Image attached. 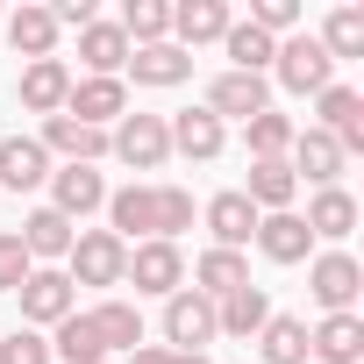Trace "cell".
Wrapping results in <instances>:
<instances>
[{
    "mask_svg": "<svg viewBox=\"0 0 364 364\" xmlns=\"http://www.w3.org/2000/svg\"><path fill=\"white\" fill-rule=\"evenodd\" d=\"M43 178H50V150L36 136H8V143H0V186L29 193V186H43Z\"/></svg>",
    "mask_w": 364,
    "mask_h": 364,
    "instance_id": "cell-23",
    "label": "cell"
},
{
    "mask_svg": "<svg viewBox=\"0 0 364 364\" xmlns=\"http://www.w3.org/2000/svg\"><path fill=\"white\" fill-rule=\"evenodd\" d=\"M272 65H279V86H286V93H321V86H336V58H328L314 36H286Z\"/></svg>",
    "mask_w": 364,
    "mask_h": 364,
    "instance_id": "cell-4",
    "label": "cell"
},
{
    "mask_svg": "<svg viewBox=\"0 0 364 364\" xmlns=\"http://www.w3.org/2000/svg\"><path fill=\"white\" fill-rule=\"evenodd\" d=\"M50 357H65V364H100L107 343H100V328H93L86 314H65V321L50 328Z\"/></svg>",
    "mask_w": 364,
    "mask_h": 364,
    "instance_id": "cell-30",
    "label": "cell"
},
{
    "mask_svg": "<svg viewBox=\"0 0 364 364\" xmlns=\"http://www.w3.org/2000/svg\"><path fill=\"white\" fill-rule=\"evenodd\" d=\"M122 72H136V86H178V79H193V50H178V43H143V50H129Z\"/></svg>",
    "mask_w": 364,
    "mask_h": 364,
    "instance_id": "cell-22",
    "label": "cell"
},
{
    "mask_svg": "<svg viewBox=\"0 0 364 364\" xmlns=\"http://www.w3.org/2000/svg\"><path fill=\"white\" fill-rule=\"evenodd\" d=\"M243 286H250L243 250H208V257L193 264V293H200V300H229V293H243Z\"/></svg>",
    "mask_w": 364,
    "mask_h": 364,
    "instance_id": "cell-25",
    "label": "cell"
},
{
    "mask_svg": "<svg viewBox=\"0 0 364 364\" xmlns=\"http://www.w3.org/2000/svg\"><path fill=\"white\" fill-rule=\"evenodd\" d=\"M65 114H72V122H86V129H107V122H122V114H129V86H122V79H72Z\"/></svg>",
    "mask_w": 364,
    "mask_h": 364,
    "instance_id": "cell-10",
    "label": "cell"
},
{
    "mask_svg": "<svg viewBox=\"0 0 364 364\" xmlns=\"http://www.w3.org/2000/svg\"><path fill=\"white\" fill-rule=\"evenodd\" d=\"M129 364H178V350H129Z\"/></svg>",
    "mask_w": 364,
    "mask_h": 364,
    "instance_id": "cell-42",
    "label": "cell"
},
{
    "mask_svg": "<svg viewBox=\"0 0 364 364\" xmlns=\"http://www.w3.org/2000/svg\"><path fill=\"white\" fill-rule=\"evenodd\" d=\"M307 357H321V364H357V357H364V321H357V307H350V314H321V328H307Z\"/></svg>",
    "mask_w": 364,
    "mask_h": 364,
    "instance_id": "cell-17",
    "label": "cell"
},
{
    "mask_svg": "<svg viewBox=\"0 0 364 364\" xmlns=\"http://www.w3.org/2000/svg\"><path fill=\"white\" fill-rule=\"evenodd\" d=\"M79 65H86V79H122V65H129V36L114 29V22H86L79 29Z\"/></svg>",
    "mask_w": 364,
    "mask_h": 364,
    "instance_id": "cell-15",
    "label": "cell"
},
{
    "mask_svg": "<svg viewBox=\"0 0 364 364\" xmlns=\"http://www.w3.org/2000/svg\"><path fill=\"white\" fill-rule=\"evenodd\" d=\"M15 236H22L29 264H36V257H72V236H79V222H65L58 208H36V215L15 229Z\"/></svg>",
    "mask_w": 364,
    "mask_h": 364,
    "instance_id": "cell-24",
    "label": "cell"
},
{
    "mask_svg": "<svg viewBox=\"0 0 364 364\" xmlns=\"http://www.w3.org/2000/svg\"><path fill=\"white\" fill-rule=\"evenodd\" d=\"M208 236H215V250H243V243L257 236V208L243 200V186L208 200Z\"/></svg>",
    "mask_w": 364,
    "mask_h": 364,
    "instance_id": "cell-20",
    "label": "cell"
},
{
    "mask_svg": "<svg viewBox=\"0 0 364 364\" xmlns=\"http://www.w3.org/2000/svg\"><path fill=\"white\" fill-rule=\"evenodd\" d=\"M222 50H229V72H257V79H264V65L279 58V43H272L264 29H250V22H229Z\"/></svg>",
    "mask_w": 364,
    "mask_h": 364,
    "instance_id": "cell-32",
    "label": "cell"
},
{
    "mask_svg": "<svg viewBox=\"0 0 364 364\" xmlns=\"http://www.w3.org/2000/svg\"><path fill=\"white\" fill-rule=\"evenodd\" d=\"M229 8H222V0H178V8H171V36H178V50H193V43H222L229 36Z\"/></svg>",
    "mask_w": 364,
    "mask_h": 364,
    "instance_id": "cell-18",
    "label": "cell"
},
{
    "mask_svg": "<svg viewBox=\"0 0 364 364\" xmlns=\"http://www.w3.org/2000/svg\"><path fill=\"white\" fill-rule=\"evenodd\" d=\"M122 279L136 286V293H178L186 286V257H178V243H136L129 250V264H122Z\"/></svg>",
    "mask_w": 364,
    "mask_h": 364,
    "instance_id": "cell-6",
    "label": "cell"
},
{
    "mask_svg": "<svg viewBox=\"0 0 364 364\" xmlns=\"http://www.w3.org/2000/svg\"><path fill=\"white\" fill-rule=\"evenodd\" d=\"M300 222H307V236H328V243H343V236L357 229V200H350L343 186H321V193L307 200V215H300Z\"/></svg>",
    "mask_w": 364,
    "mask_h": 364,
    "instance_id": "cell-26",
    "label": "cell"
},
{
    "mask_svg": "<svg viewBox=\"0 0 364 364\" xmlns=\"http://www.w3.org/2000/svg\"><path fill=\"white\" fill-rule=\"evenodd\" d=\"M264 321H272V300H264V286H243V293L215 300V328H222V336H257Z\"/></svg>",
    "mask_w": 364,
    "mask_h": 364,
    "instance_id": "cell-29",
    "label": "cell"
},
{
    "mask_svg": "<svg viewBox=\"0 0 364 364\" xmlns=\"http://www.w3.org/2000/svg\"><path fill=\"white\" fill-rule=\"evenodd\" d=\"M86 321L100 328V343H107V350H136V343H143V314H136L129 300H100Z\"/></svg>",
    "mask_w": 364,
    "mask_h": 364,
    "instance_id": "cell-34",
    "label": "cell"
},
{
    "mask_svg": "<svg viewBox=\"0 0 364 364\" xmlns=\"http://www.w3.org/2000/svg\"><path fill=\"white\" fill-rule=\"evenodd\" d=\"M0 364H50V336H36V328L0 336Z\"/></svg>",
    "mask_w": 364,
    "mask_h": 364,
    "instance_id": "cell-38",
    "label": "cell"
},
{
    "mask_svg": "<svg viewBox=\"0 0 364 364\" xmlns=\"http://www.w3.org/2000/svg\"><path fill=\"white\" fill-rule=\"evenodd\" d=\"M8 43H15V58H50L58 50V15L50 8H22V15H8Z\"/></svg>",
    "mask_w": 364,
    "mask_h": 364,
    "instance_id": "cell-28",
    "label": "cell"
},
{
    "mask_svg": "<svg viewBox=\"0 0 364 364\" xmlns=\"http://www.w3.org/2000/svg\"><path fill=\"white\" fill-rule=\"evenodd\" d=\"M286 150H293V122L272 114V107L250 114V164H257V157H286Z\"/></svg>",
    "mask_w": 364,
    "mask_h": 364,
    "instance_id": "cell-37",
    "label": "cell"
},
{
    "mask_svg": "<svg viewBox=\"0 0 364 364\" xmlns=\"http://www.w3.org/2000/svg\"><path fill=\"white\" fill-rule=\"evenodd\" d=\"M314 43H321L336 65H343V58H364V8H336V15H328V29H321Z\"/></svg>",
    "mask_w": 364,
    "mask_h": 364,
    "instance_id": "cell-35",
    "label": "cell"
},
{
    "mask_svg": "<svg viewBox=\"0 0 364 364\" xmlns=\"http://www.w3.org/2000/svg\"><path fill=\"white\" fill-rule=\"evenodd\" d=\"M107 150H114L122 164H136V171H157V164L171 157V129H164V114H122V122L107 129Z\"/></svg>",
    "mask_w": 364,
    "mask_h": 364,
    "instance_id": "cell-3",
    "label": "cell"
},
{
    "mask_svg": "<svg viewBox=\"0 0 364 364\" xmlns=\"http://www.w3.org/2000/svg\"><path fill=\"white\" fill-rule=\"evenodd\" d=\"M50 208H58L65 222H86L93 208H107V178H100L93 164H65V171H50Z\"/></svg>",
    "mask_w": 364,
    "mask_h": 364,
    "instance_id": "cell-8",
    "label": "cell"
},
{
    "mask_svg": "<svg viewBox=\"0 0 364 364\" xmlns=\"http://www.w3.org/2000/svg\"><path fill=\"white\" fill-rule=\"evenodd\" d=\"M107 222H114L122 243H129V236L157 243V186H122V193H107Z\"/></svg>",
    "mask_w": 364,
    "mask_h": 364,
    "instance_id": "cell-19",
    "label": "cell"
},
{
    "mask_svg": "<svg viewBox=\"0 0 364 364\" xmlns=\"http://www.w3.org/2000/svg\"><path fill=\"white\" fill-rule=\"evenodd\" d=\"M293 22H300V0H257V8H250V29H264L272 43H279Z\"/></svg>",
    "mask_w": 364,
    "mask_h": 364,
    "instance_id": "cell-39",
    "label": "cell"
},
{
    "mask_svg": "<svg viewBox=\"0 0 364 364\" xmlns=\"http://www.w3.org/2000/svg\"><path fill=\"white\" fill-rule=\"evenodd\" d=\"M36 264H29V250H22V236H0V293H15L22 279H29Z\"/></svg>",
    "mask_w": 364,
    "mask_h": 364,
    "instance_id": "cell-40",
    "label": "cell"
},
{
    "mask_svg": "<svg viewBox=\"0 0 364 364\" xmlns=\"http://www.w3.org/2000/svg\"><path fill=\"white\" fill-rule=\"evenodd\" d=\"M164 129H171V150H186L193 164H215V157H222V143H229V136H222V122H215L208 107H186V114H171Z\"/></svg>",
    "mask_w": 364,
    "mask_h": 364,
    "instance_id": "cell-21",
    "label": "cell"
},
{
    "mask_svg": "<svg viewBox=\"0 0 364 364\" xmlns=\"http://www.w3.org/2000/svg\"><path fill=\"white\" fill-rule=\"evenodd\" d=\"M114 29L129 36V50H143V43H171V8H164V0H129Z\"/></svg>",
    "mask_w": 364,
    "mask_h": 364,
    "instance_id": "cell-31",
    "label": "cell"
},
{
    "mask_svg": "<svg viewBox=\"0 0 364 364\" xmlns=\"http://www.w3.org/2000/svg\"><path fill=\"white\" fill-rule=\"evenodd\" d=\"M122 264H129V243L114 229H79L72 257H65V279L72 286H122Z\"/></svg>",
    "mask_w": 364,
    "mask_h": 364,
    "instance_id": "cell-1",
    "label": "cell"
},
{
    "mask_svg": "<svg viewBox=\"0 0 364 364\" xmlns=\"http://www.w3.org/2000/svg\"><path fill=\"white\" fill-rule=\"evenodd\" d=\"M307 243H314V236H307L300 215H257V250H264L272 264H300Z\"/></svg>",
    "mask_w": 364,
    "mask_h": 364,
    "instance_id": "cell-27",
    "label": "cell"
},
{
    "mask_svg": "<svg viewBox=\"0 0 364 364\" xmlns=\"http://www.w3.org/2000/svg\"><path fill=\"white\" fill-rule=\"evenodd\" d=\"M193 229V193L186 186H157V243H178Z\"/></svg>",
    "mask_w": 364,
    "mask_h": 364,
    "instance_id": "cell-36",
    "label": "cell"
},
{
    "mask_svg": "<svg viewBox=\"0 0 364 364\" xmlns=\"http://www.w3.org/2000/svg\"><path fill=\"white\" fill-rule=\"evenodd\" d=\"M178 364H208V357H178Z\"/></svg>",
    "mask_w": 364,
    "mask_h": 364,
    "instance_id": "cell-43",
    "label": "cell"
},
{
    "mask_svg": "<svg viewBox=\"0 0 364 364\" xmlns=\"http://www.w3.org/2000/svg\"><path fill=\"white\" fill-rule=\"evenodd\" d=\"M164 336L178 343V357H200V343L222 336V328H215V300H200V293L178 286V293L164 300Z\"/></svg>",
    "mask_w": 364,
    "mask_h": 364,
    "instance_id": "cell-7",
    "label": "cell"
},
{
    "mask_svg": "<svg viewBox=\"0 0 364 364\" xmlns=\"http://www.w3.org/2000/svg\"><path fill=\"white\" fill-rule=\"evenodd\" d=\"M65 100H72V65L65 58H36L22 72V107L50 122V114H65Z\"/></svg>",
    "mask_w": 364,
    "mask_h": 364,
    "instance_id": "cell-12",
    "label": "cell"
},
{
    "mask_svg": "<svg viewBox=\"0 0 364 364\" xmlns=\"http://www.w3.org/2000/svg\"><path fill=\"white\" fill-rule=\"evenodd\" d=\"M257 343H264V364H307V321L300 314H272L257 328Z\"/></svg>",
    "mask_w": 364,
    "mask_h": 364,
    "instance_id": "cell-33",
    "label": "cell"
},
{
    "mask_svg": "<svg viewBox=\"0 0 364 364\" xmlns=\"http://www.w3.org/2000/svg\"><path fill=\"white\" fill-rule=\"evenodd\" d=\"M293 193H300V178H293V164H286V157H257V164H250L243 200H250L257 215H293Z\"/></svg>",
    "mask_w": 364,
    "mask_h": 364,
    "instance_id": "cell-14",
    "label": "cell"
},
{
    "mask_svg": "<svg viewBox=\"0 0 364 364\" xmlns=\"http://www.w3.org/2000/svg\"><path fill=\"white\" fill-rule=\"evenodd\" d=\"M307 293H314L328 314H350V300L364 293V264H357L350 250H321V257L307 264Z\"/></svg>",
    "mask_w": 364,
    "mask_h": 364,
    "instance_id": "cell-5",
    "label": "cell"
},
{
    "mask_svg": "<svg viewBox=\"0 0 364 364\" xmlns=\"http://www.w3.org/2000/svg\"><path fill=\"white\" fill-rule=\"evenodd\" d=\"M264 107H272V86H264L257 72H222V79L208 86V114H215V122H229V114L250 122V114H264Z\"/></svg>",
    "mask_w": 364,
    "mask_h": 364,
    "instance_id": "cell-11",
    "label": "cell"
},
{
    "mask_svg": "<svg viewBox=\"0 0 364 364\" xmlns=\"http://www.w3.org/2000/svg\"><path fill=\"white\" fill-rule=\"evenodd\" d=\"M15 300H22V321H36V328H58L65 314H79V286H72L58 264H36V272L15 286Z\"/></svg>",
    "mask_w": 364,
    "mask_h": 364,
    "instance_id": "cell-2",
    "label": "cell"
},
{
    "mask_svg": "<svg viewBox=\"0 0 364 364\" xmlns=\"http://www.w3.org/2000/svg\"><path fill=\"white\" fill-rule=\"evenodd\" d=\"M36 143L58 150L65 164H100V157H107V129H86V122H72V114H50Z\"/></svg>",
    "mask_w": 364,
    "mask_h": 364,
    "instance_id": "cell-16",
    "label": "cell"
},
{
    "mask_svg": "<svg viewBox=\"0 0 364 364\" xmlns=\"http://www.w3.org/2000/svg\"><path fill=\"white\" fill-rule=\"evenodd\" d=\"M50 15H58V29H86L93 22V0H58Z\"/></svg>",
    "mask_w": 364,
    "mask_h": 364,
    "instance_id": "cell-41",
    "label": "cell"
},
{
    "mask_svg": "<svg viewBox=\"0 0 364 364\" xmlns=\"http://www.w3.org/2000/svg\"><path fill=\"white\" fill-rule=\"evenodd\" d=\"M286 164H293V178L336 186L350 157H343V143H336V136H321V129H293V150H286Z\"/></svg>",
    "mask_w": 364,
    "mask_h": 364,
    "instance_id": "cell-9",
    "label": "cell"
},
{
    "mask_svg": "<svg viewBox=\"0 0 364 364\" xmlns=\"http://www.w3.org/2000/svg\"><path fill=\"white\" fill-rule=\"evenodd\" d=\"M314 100H321V136H336L343 157L364 150V93H357V86H321Z\"/></svg>",
    "mask_w": 364,
    "mask_h": 364,
    "instance_id": "cell-13",
    "label": "cell"
}]
</instances>
